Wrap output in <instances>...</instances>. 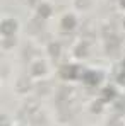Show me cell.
<instances>
[{
    "instance_id": "cell-6",
    "label": "cell",
    "mask_w": 125,
    "mask_h": 126,
    "mask_svg": "<svg viewBox=\"0 0 125 126\" xmlns=\"http://www.w3.org/2000/svg\"><path fill=\"white\" fill-rule=\"evenodd\" d=\"M58 53V49H57V46H51V55H57Z\"/></svg>"
},
{
    "instance_id": "cell-5",
    "label": "cell",
    "mask_w": 125,
    "mask_h": 126,
    "mask_svg": "<svg viewBox=\"0 0 125 126\" xmlns=\"http://www.w3.org/2000/svg\"><path fill=\"white\" fill-rule=\"evenodd\" d=\"M74 24V19L72 17H65V26H72Z\"/></svg>"
},
{
    "instance_id": "cell-3",
    "label": "cell",
    "mask_w": 125,
    "mask_h": 126,
    "mask_svg": "<svg viewBox=\"0 0 125 126\" xmlns=\"http://www.w3.org/2000/svg\"><path fill=\"white\" fill-rule=\"evenodd\" d=\"M17 87H19V90H27V87H29V80H27V79H21L19 84H17Z\"/></svg>"
},
{
    "instance_id": "cell-2",
    "label": "cell",
    "mask_w": 125,
    "mask_h": 126,
    "mask_svg": "<svg viewBox=\"0 0 125 126\" xmlns=\"http://www.w3.org/2000/svg\"><path fill=\"white\" fill-rule=\"evenodd\" d=\"M117 48H118V41L111 36V39L108 41V51H117Z\"/></svg>"
},
{
    "instance_id": "cell-8",
    "label": "cell",
    "mask_w": 125,
    "mask_h": 126,
    "mask_svg": "<svg viewBox=\"0 0 125 126\" xmlns=\"http://www.w3.org/2000/svg\"><path fill=\"white\" fill-rule=\"evenodd\" d=\"M124 26H125V22H124Z\"/></svg>"
},
{
    "instance_id": "cell-7",
    "label": "cell",
    "mask_w": 125,
    "mask_h": 126,
    "mask_svg": "<svg viewBox=\"0 0 125 126\" xmlns=\"http://www.w3.org/2000/svg\"><path fill=\"white\" fill-rule=\"evenodd\" d=\"M89 3V0H79V5H87Z\"/></svg>"
},
{
    "instance_id": "cell-1",
    "label": "cell",
    "mask_w": 125,
    "mask_h": 126,
    "mask_svg": "<svg viewBox=\"0 0 125 126\" xmlns=\"http://www.w3.org/2000/svg\"><path fill=\"white\" fill-rule=\"evenodd\" d=\"M14 29H16V24L12 21H5L2 24V32H3V34H12Z\"/></svg>"
},
{
    "instance_id": "cell-4",
    "label": "cell",
    "mask_w": 125,
    "mask_h": 126,
    "mask_svg": "<svg viewBox=\"0 0 125 126\" xmlns=\"http://www.w3.org/2000/svg\"><path fill=\"white\" fill-rule=\"evenodd\" d=\"M34 72H36V73H40V72H45V66H43V65H36Z\"/></svg>"
}]
</instances>
